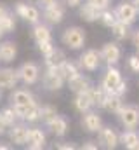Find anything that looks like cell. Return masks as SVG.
<instances>
[{
	"label": "cell",
	"mask_w": 139,
	"mask_h": 150,
	"mask_svg": "<svg viewBox=\"0 0 139 150\" xmlns=\"http://www.w3.org/2000/svg\"><path fill=\"white\" fill-rule=\"evenodd\" d=\"M9 103L16 108V112L19 115V119L23 120V113L26 112V108H30L33 103H37V98L30 89H25V87H16L11 91V96H9Z\"/></svg>",
	"instance_id": "obj_1"
},
{
	"label": "cell",
	"mask_w": 139,
	"mask_h": 150,
	"mask_svg": "<svg viewBox=\"0 0 139 150\" xmlns=\"http://www.w3.org/2000/svg\"><path fill=\"white\" fill-rule=\"evenodd\" d=\"M87 40V33L82 26H68L61 33V44L70 51H82Z\"/></svg>",
	"instance_id": "obj_2"
},
{
	"label": "cell",
	"mask_w": 139,
	"mask_h": 150,
	"mask_svg": "<svg viewBox=\"0 0 139 150\" xmlns=\"http://www.w3.org/2000/svg\"><path fill=\"white\" fill-rule=\"evenodd\" d=\"M78 65H80V70L82 72H87V74H94L101 68L103 65V58H101V51L99 49H85L82 51V54L78 56Z\"/></svg>",
	"instance_id": "obj_3"
},
{
	"label": "cell",
	"mask_w": 139,
	"mask_h": 150,
	"mask_svg": "<svg viewBox=\"0 0 139 150\" xmlns=\"http://www.w3.org/2000/svg\"><path fill=\"white\" fill-rule=\"evenodd\" d=\"M14 16L21 18L23 21L30 23V25H37L42 21V12H40V7L37 4H30V2H25V0H19L14 4Z\"/></svg>",
	"instance_id": "obj_4"
},
{
	"label": "cell",
	"mask_w": 139,
	"mask_h": 150,
	"mask_svg": "<svg viewBox=\"0 0 139 150\" xmlns=\"http://www.w3.org/2000/svg\"><path fill=\"white\" fill-rule=\"evenodd\" d=\"M115 14H117V19L118 21H124L127 25H136V21L139 19V12L138 7L132 0H120L115 7H113Z\"/></svg>",
	"instance_id": "obj_5"
},
{
	"label": "cell",
	"mask_w": 139,
	"mask_h": 150,
	"mask_svg": "<svg viewBox=\"0 0 139 150\" xmlns=\"http://www.w3.org/2000/svg\"><path fill=\"white\" fill-rule=\"evenodd\" d=\"M16 70H18L19 82L25 84V86H35L40 80V77H42V70H40V67L35 61H25Z\"/></svg>",
	"instance_id": "obj_6"
},
{
	"label": "cell",
	"mask_w": 139,
	"mask_h": 150,
	"mask_svg": "<svg viewBox=\"0 0 139 150\" xmlns=\"http://www.w3.org/2000/svg\"><path fill=\"white\" fill-rule=\"evenodd\" d=\"M122 82H124V75L120 72V68L117 65H106V70H104L103 79H101L99 84L103 86L110 94H115L117 89H118V86Z\"/></svg>",
	"instance_id": "obj_7"
},
{
	"label": "cell",
	"mask_w": 139,
	"mask_h": 150,
	"mask_svg": "<svg viewBox=\"0 0 139 150\" xmlns=\"http://www.w3.org/2000/svg\"><path fill=\"white\" fill-rule=\"evenodd\" d=\"M117 119L124 129H138L139 127V107L138 105H125L117 113Z\"/></svg>",
	"instance_id": "obj_8"
},
{
	"label": "cell",
	"mask_w": 139,
	"mask_h": 150,
	"mask_svg": "<svg viewBox=\"0 0 139 150\" xmlns=\"http://www.w3.org/2000/svg\"><path fill=\"white\" fill-rule=\"evenodd\" d=\"M42 86L49 93H58L66 86V80L58 72V68H45V72L42 74Z\"/></svg>",
	"instance_id": "obj_9"
},
{
	"label": "cell",
	"mask_w": 139,
	"mask_h": 150,
	"mask_svg": "<svg viewBox=\"0 0 139 150\" xmlns=\"http://www.w3.org/2000/svg\"><path fill=\"white\" fill-rule=\"evenodd\" d=\"M96 134H98L99 147L104 150H115L120 145V133L111 126H103Z\"/></svg>",
	"instance_id": "obj_10"
},
{
	"label": "cell",
	"mask_w": 139,
	"mask_h": 150,
	"mask_svg": "<svg viewBox=\"0 0 139 150\" xmlns=\"http://www.w3.org/2000/svg\"><path fill=\"white\" fill-rule=\"evenodd\" d=\"M28 131H30V126L25 122V120H19L16 122L14 126L9 127L7 131V136H9V142L11 145L14 147H26V142H28Z\"/></svg>",
	"instance_id": "obj_11"
},
{
	"label": "cell",
	"mask_w": 139,
	"mask_h": 150,
	"mask_svg": "<svg viewBox=\"0 0 139 150\" xmlns=\"http://www.w3.org/2000/svg\"><path fill=\"white\" fill-rule=\"evenodd\" d=\"M99 51H101V58H103L104 65H118L122 59V54H124L122 45L117 40H110V42L103 44V47Z\"/></svg>",
	"instance_id": "obj_12"
},
{
	"label": "cell",
	"mask_w": 139,
	"mask_h": 150,
	"mask_svg": "<svg viewBox=\"0 0 139 150\" xmlns=\"http://www.w3.org/2000/svg\"><path fill=\"white\" fill-rule=\"evenodd\" d=\"M65 16H66V5L61 2V0H58L56 4H52L51 7H47V9H44L42 11V19H44V23H47V25H59L63 19H65Z\"/></svg>",
	"instance_id": "obj_13"
},
{
	"label": "cell",
	"mask_w": 139,
	"mask_h": 150,
	"mask_svg": "<svg viewBox=\"0 0 139 150\" xmlns=\"http://www.w3.org/2000/svg\"><path fill=\"white\" fill-rule=\"evenodd\" d=\"M80 126L85 133H91V134H96L101 127H103V117L96 110H89V112L82 113V119H80Z\"/></svg>",
	"instance_id": "obj_14"
},
{
	"label": "cell",
	"mask_w": 139,
	"mask_h": 150,
	"mask_svg": "<svg viewBox=\"0 0 139 150\" xmlns=\"http://www.w3.org/2000/svg\"><path fill=\"white\" fill-rule=\"evenodd\" d=\"M18 84H19V77H18L16 68H11V67L0 68V89L2 91H12L18 87Z\"/></svg>",
	"instance_id": "obj_15"
},
{
	"label": "cell",
	"mask_w": 139,
	"mask_h": 150,
	"mask_svg": "<svg viewBox=\"0 0 139 150\" xmlns=\"http://www.w3.org/2000/svg\"><path fill=\"white\" fill-rule=\"evenodd\" d=\"M91 86H92L91 79H89L85 74H82V72H80V74H77V75H73V77H70L68 80H66V87H68L73 94L85 93V91H89V89H91Z\"/></svg>",
	"instance_id": "obj_16"
},
{
	"label": "cell",
	"mask_w": 139,
	"mask_h": 150,
	"mask_svg": "<svg viewBox=\"0 0 139 150\" xmlns=\"http://www.w3.org/2000/svg\"><path fill=\"white\" fill-rule=\"evenodd\" d=\"M45 145H47V136H45L44 129L42 127H37V126L30 127L26 147L30 150H42V149H45Z\"/></svg>",
	"instance_id": "obj_17"
},
{
	"label": "cell",
	"mask_w": 139,
	"mask_h": 150,
	"mask_svg": "<svg viewBox=\"0 0 139 150\" xmlns=\"http://www.w3.org/2000/svg\"><path fill=\"white\" fill-rule=\"evenodd\" d=\"M18 58V44L14 40H0V63H12Z\"/></svg>",
	"instance_id": "obj_18"
},
{
	"label": "cell",
	"mask_w": 139,
	"mask_h": 150,
	"mask_svg": "<svg viewBox=\"0 0 139 150\" xmlns=\"http://www.w3.org/2000/svg\"><path fill=\"white\" fill-rule=\"evenodd\" d=\"M99 12L101 11L96 5H92L91 2H87V0L78 5V18L82 21H85V23H96L98 18H99Z\"/></svg>",
	"instance_id": "obj_19"
},
{
	"label": "cell",
	"mask_w": 139,
	"mask_h": 150,
	"mask_svg": "<svg viewBox=\"0 0 139 150\" xmlns=\"http://www.w3.org/2000/svg\"><path fill=\"white\" fill-rule=\"evenodd\" d=\"M120 145L127 150H139V131L138 129H124L120 133Z\"/></svg>",
	"instance_id": "obj_20"
},
{
	"label": "cell",
	"mask_w": 139,
	"mask_h": 150,
	"mask_svg": "<svg viewBox=\"0 0 139 150\" xmlns=\"http://www.w3.org/2000/svg\"><path fill=\"white\" fill-rule=\"evenodd\" d=\"M111 35L117 42H125V40H131L132 35V25H127L124 21H117L111 28Z\"/></svg>",
	"instance_id": "obj_21"
},
{
	"label": "cell",
	"mask_w": 139,
	"mask_h": 150,
	"mask_svg": "<svg viewBox=\"0 0 139 150\" xmlns=\"http://www.w3.org/2000/svg\"><path fill=\"white\" fill-rule=\"evenodd\" d=\"M92 107H94V103H92V98H91L89 91L75 94V98H73V108L78 113L89 112V110H92Z\"/></svg>",
	"instance_id": "obj_22"
},
{
	"label": "cell",
	"mask_w": 139,
	"mask_h": 150,
	"mask_svg": "<svg viewBox=\"0 0 139 150\" xmlns=\"http://www.w3.org/2000/svg\"><path fill=\"white\" fill-rule=\"evenodd\" d=\"M32 37H33L35 44L38 42H47V40H52V30H51V25L47 23H37L33 25V30H32Z\"/></svg>",
	"instance_id": "obj_23"
},
{
	"label": "cell",
	"mask_w": 139,
	"mask_h": 150,
	"mask_svg": "<svg viewBox=\"0 0 139 150\" xmlns=\"http://www.w3.org/2000/svg\"><path fill=\"white\" fill-rule=\"evenodd\" d=\"M47 129H49L54 136L63 138V136H66V133L70 131V124H68V120H66L65 117L58 115V117H56L51 124H47Z\"/></svg>",
	"instance_id": "obj_24"
},
{
	"label": "cell",
	"mask_w": 139,
	"mask_h": 150,
	"mask_svg": "<svg viewBox=\"0 0 139 150\" xmlns=\"http://www.w3.org/2000/svg\"><path fill=\"white\" fill-rule=\"evenodd\" d=\"M122 107H124V98H122V96L108 94V96H106V100H104V103H103V107H101V110L117 115V113L120 112V108H122Z\"/></svg>",
	"instance_id": "obj_25"
},
{
	"label": "cell",
	"mask_w": 139,
	"mask_h": 150,
	"mask_svg": "<svg viewBox=\"0 0 139 150\" xmlns=\"http://www.w3.org/2000/svg\"><path fill=\"white\" fill-rule=\"evenodd\" d=\"M68 59V56H66V52L63 51V49H54V52L49 56V58H44V65H45V68H59L65 61Z\"/></svg>",
	"instance_id": "obj_26"
},
{
	"label": "cell",
	"mask_w": 139,
	"mask_h": 150,
	"mask_svg": "<svg viewBox=\"0 0 139 150\" xmlns=\"http://www.w3.org/2000/svg\"><path fill=\"white\" fill-rule=\"evenodd\" d=\"M89 94H91V98H92V103H94V107H98V108H101L104 103V100H106V96L110 94L106 89H104L101 84H98V86H91V89H89Z\"/></svg>",
	"instance_id": "obj_27"
},
{
	"label": "cell",
	"mask_w": 139,
	"mask_h": 150,
	"mask_svg": "<svg viewBox=\"0 0 139 150\" xmlns=\"http://www.w3.org/2000/svg\"><path fill=\"white\" fill-rule=\"evenodd\" d=\"M0 119H2V122L7 126V127H11V126H14L16 122H19L21 119H19V115L16 112V108L12 107V105H9V107H4L2 110H0Z\"/></svg>",
	"instance_id": "obj_28"
},
{
	"label": "cell",
	"mask_w": 139,
	"mask_h": 150,
	"mask_svg": "<svg viewBox=\"0 0 139 150\" xmlns=\"http://www.w3.org/2000/svg\"><path fill=\"white\" fill-rule=\"evenodd\" d=\"M58 72L65 77V80H68L70 77H73V75L80 74L82 70H80V65H78V61H73V59H66L59 68H58Z\"/></svg>",
	"instance_id": "obj_29"
},
{
	"label": "cell",
	"mask_w": 139,
	"mask_h": 150,
	"mask_svg": "<svg viewBox=\"0 0 139 150\" xmlns=\"http://www.w3.org/2000/svg\"><path fill=\"white\" fill-rule=\"evenodd\" d=\"M59 113H58V108L54 107V105H51V103H47V105H42L40 107V122L42 124H51L56 117H58Z\"/></svg>",
	"instance_id": "obj_30"
},
{
	"label": "cell",
	"mask_w": 139,
	"mask_h": 150,
	"mask_svg": "<svg viewBox=\"0 0 139 150\" xmlns=\"http://www.w3.org/2000/svg\"><path fill=\"white\" fill-rule=\"evenodd\" d=\"M98 21L101 23V26H104V28H108V30H110V28H111V26H113V25H115L118 19H117V14H115V11L108 7V9H103V11L99 12V18H98Z\"/></svg>",
	"instance_id": "obj_31"
},
{
	"label": "cell",
	"mask_w": 139,
	"mask_h": 150,
	"mask_svg": "<svg viewBox=\"0 0 139 150\" xmlns=\"http://www.w3.org/2000/svg\"><path fill=\"white\" fill-rule=\"evenodd\" d=\"M40 103L37 101L33 103L30 108H26V112L23 113V120L26 122V124H35V122H40Z\"/></svg>",
	"instance_id": "obj_32"
},
{
	"label": "cell",
	"mask_w": 139,
	"mask_h": 150,
	"mask_svg": "<svg viewBox=\"0 0 139 150\" xmlns=\"http://www.w3.org/2000/svg\"><path fill=\"white\" fill-rule=\"evenodd\" d=\"M0 28H2V32H4L5 35L12 33V32L16 30V18H14V12H9L7 16L0 18Z\"/></svg>",
	"instance_id": "obj_33"
},
{
	"label": "cell",
	"mask_w": 139,
	"mask_h": 150,
	"mask_svg": "<svg viewBox=\"0 0 139 150\" xmlns=\"http://www.w3.org/2000/svg\"><path fill=\"white\" fill-rule=\"evenodd\" d=\"M37 49H38V52L42 54V58H49V56L54 52L56 45L52 44V40H47V42H38V44H37Z\"/></svg>",
	"instance_id": "obj_34"
},
{
	"label": "cell",
	"mask_w": 139,
	"mask_h": 150,
	"mask_svg": "<svg viewBox=\"0 0 139 150\" xmlns=\"http://www.w3.org/2000/svg\"><path fill=\"white\" fill-rule=\"evenodd\" d=\"M127 68H129V72L134 75H139V54H131L129 58H127Z\"/></svg>",
	"instance_id": "obj_35"
},
{
	"label": "cell",
	"mask_w": 139,
	"mask_h": 150,
	"mask_svg": "<svg viewBox=\"0 0 139 150\" xmlns=\"http://www.w3.org/2000/svg\"><path fill=\"white\" fill-rule=\"evenodd\" d=\"M87 2H91L92 5H96L99 11H103V9H108V7L111 5V0H87Z\"/></svg>",
	"instance_id": "obj_36"
},
{
	"label": "cell",
	"mask_w": 139,
	"mask_h": 150,
	"mask_svg": "<svg viewBox=\"0 0 139 150\" xmlns=\"http://www.w3.org/2000/svg\"><path fill=\"white\" fill-rule=\"evenodd\" d=\"M131 42L136 49V54H139V28H134L132 30V35H131Z\"/></svg>",
	"instance_id": "obj_37"
},
{
	"label": "cell",
	"mask_w": 139,
	"mask_h": 150,
	"mask_svg": "<svg viewBox=\"0 0 139 150\" xmlns=\"http://www.w3.org/2000/svg\"><path fill=\"white\" fill-rule=\"evenodd\" d=\"M82 149L84 150H99V143H98V140L94 142V140H89V142H84L82 143Z\"/></svg>",
	"instance_id": "obj_38"
},
{
	"label": "cell",
	"mask_w": 139,
	"mask_h": 150,
	"mask_svg": "<svg viewBox=\"0 0 139 150\" xmlns=\"http://www.w3.org/2000/svg\"><path fill=\"white\" fill-rule=\"evenodd\" d=\"M56 2H58V0H35V4H37L42 11H44V9H47V7H51V5H52V4H56Z\"/></svg>",
	"instance_id": "obj_39"
},
{
	"label": "cell",
	"mask_w": 139,
	"mask_h": 150,
	"mask_svg": "<svg viewBox=\"0 0 139 150\" xmlns=\"http://www.w3.org/2000/svg\"><path fill=\"white\" fill-rule=\"evenodd\" d=\"M56 149H58V150H75V149H77V145H75V143H71V142H65V143H58V145H56Z\"/></svg>",
	"instance_id": "obj_40"
},
{
	"label": "cell",
	"mask_w": 139,
	"mask_h": 150,
	"mask_svg": "<svg viewBox=\"0 0 139 150\" xmlns=\"http://www.w3.org/2000/svg\"><path fill=\"white\" fill-rule=\"evenodd\" d=\"M66 7H70V9H78V5L84 2V0H61Z\"/></svg>",
	"instance_id": "obj_41"
},
{
	"label": "cell",
	"mask_w": 139,
	"mask_h": 150,
	"mask_svg": "<svg viewBox=\"0 0 139 150\" xmlns=\"http://www.w3.org/2000/svg\"><path fill=\"white\" fill-rule=\"evenodd\" d=\"M9 12H11V11H9V7H7L5 4H2V2H0V18H4V16H7Z\"/></svg>",
	"instance_id": "obj_42"
},
{
	"label": "cell",
	"mask_w": 139,
	"mask_h": 150,
	"mask_svg": "<svg viewBox=\"0 0 139 150\" xmlns=\"http://www.w3.org/2000/svg\"><path fill=\"white\" fill-rule=\"evenodd\" d=\"M7 131H9V127L2 122V119H0V136H4V134H7Z\"/></svg>",
	"instance_id": "obj_43"
},
{
	"label": "cell",
	"mask_w": 139,
	"mask_h": 150,
	"mask_svg": "<svg viewBox=\"0 0 139 150\" xmlns=\"http://www.w3.org/2000/svg\"><path fill=\"white\" fill-rule=\"evenodd\" d=\"M12 145H0V150H11Z\"/></svg>",
	"instance_id": "obj_44"
},
{
	"label": "cell",
	"mask_w": 139,
	"mask_h": 150,
	"mask_svg": "<svg viewBox=\"0 0 139 150\" xmlns=\"http://www.w3.org/2000/svg\"><path fill=\"white\" fill-rule=\"evenodd\" d=\"M4 37H5V33H4V32H2V28H0V40H2Z\"/></svg>",
	"instance_id": "obj_45"
},
{
	"label": "cell",
	"mask_w": 139,
	"mask_h": 150,
	"mask_svg": "<svg viewBox=\"0 0 139 150\" xmlns=\"http://www.w3.org/2000/svg\"><path fill=\"white\" fill-rule=\"evenodd\" d=\"M136 4V7H138V12H139V2H134Z\"/></svg>",
	"instance_id": "obj_46"
},
{
	"label": "cell",
	"mask_w": 139,
	"mask_h": 150,
	"mask_svg": "<svg viewBox=\"0 0 139 150\" xmlns=\"http://www.w3.org/2000/svg\"><path fill=\"white\" fill-rule=\"evenodd\" d=\"M0 101H2V89H0Z\"/></svg>",
	"instance_id": "obj_47"
},
{
	"label": "cell",
	"mask_w": 139,
	"mask_h": 150,
	"mask_svg": "<svg viewBox=\"0 0 139 150\" xmlns=\"http://www.w3.org/2000/svg\"><path fill=\"white\" fill-rule=\"evenodd\" d=\"M132 2H139V0H132Z\"/></svg>",
	"instance_id": "obj_48"
},
{
	"label": "cell",
	"mask_w": 139,
	"mask_h": 150,
	"mask_svg": "<svg viewBox=\"0 0 139 150\" xmlns=\"http://www.w3.org/2000/svg\"><path fill=\"white\" fill-rule=\"evenodd\" d=\"M138 86H139V80H138Z\"/></svg>",
	"instance_id": "obj_49"
}]
</instances>
